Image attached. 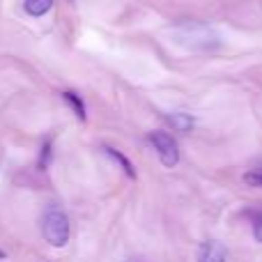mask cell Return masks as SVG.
Wrapping results in <instances>:
<instances>
[{"label":"cell","instance_id":"2","mask_svg":"<svg viewBox=\"0 0 262 262\" xmlns=\"http://www.w3.org/2000/svg\"><path fill=\"white\" fill-rule=\"evenodd\" d=\"M149 143L157 149L159 159H161V163L166 168H175L180 163V149H177V143L170 134H166V131H152L149 134Z\"/></svg>","mask_w":262,"mask_h":262},{"label":"cell","instance_id":"6","mask_svg":"<svg viewBox=\"0 0 262 262\" xmlns=\"http://www.w3.org/2000/svg\"><path fill=\"white\" fill-rule=\"evenodd\" d=\"M53 9V0H26V12L30 16H44Z\"/></svg>","mask_w":262,"mask_h":262},{"label":"cell","instance_id":"7","mask_svg":"<svg viewBox=\"0 0 262 262\" xmlns=\"http://www.w3.org/2000/svg\"><path fill=\"white\" fill-rule=\"evenodd\" d=\"M104 152H106V154H108V157H113V159H115V161H118V163H120V166H122V170H124V172H127V175L131 177V180H134V177H136V170H134V163H131V161H129V159H127V157H124V154H120V152H118V149H115V147H104Z\"/></svg>","mask_w":262,"mask_h":262},{"label":"cell","instance_id":"11","mask_svg":"<svg viewBox=\"0 0 262 262\" xmlns=\"http://www.w3.org/2000/svg\"><path fill=\"white\" fill-rule=\"evenodd\" d=\"M136 262H138V260H136Z\"/></svg>","mask_w":262,"mask_h":262},{"label":"cell","instance_id":"5","mask_svg":"<svg viewBox=\"0 0 262 262\" xmlns=\"http://www.w3.org/2000/svg\"><path fill=\"white\" fill-rule=\"evenodd\" d=\"M62 99L67 101V106H72L74 108V113H76V118L81 120V122H85L88 120V115H85V104H83V99L76 95V92H72V90H67V92H62Z\"/></svg>","mask_w":262,"mask_h":262},{"label":"cell","instance_id":"1","mask_svg":"<svg viewBox=\"0 0 262 262\" xmlns=\"http://www.w3.org/2000/svg\"><path fill=\"white\" fill-rule=\"evenodd\" d=\"M69 232H72V228H69V216L58 205L51 203L49 207L44 209V214H41V237H44L51 246L62 249L69 242Z\"/></svg>","mask_w":262,"mask_h":262},{"label":"cell","instance_id":"10","mask_svg":"<svg viewBox=\"0 0 262 262\" xmlns=\"http://www.w3.org/2000/svg\"><path fill=\"white\" fill-rule=\"evenodd\" d=\"M0 260H5V251H0Z\"/></svg>","mask_w":262,"mask_h":262},{"label":"cell","instance_id":"3","mask_svg":"<svg viewBox=\"0 0 262 262\" xmlns=\"http://www.w3.org/2000/svg\"><path fill=\"white\" fill-rule=\"evenodd\" d=\"M198 262H228L226 260V249H223L219 242H205L200 246V253H198Z\"/></svg>","mask_w":262,"mask_h":262},{"label":"cell","instance_id":"8","mask_svg":"<svg viewBox=\"0 0 262 262\" xmlns=\"http://www.w3.org/2000/svg\"><path fill=\"white\" fill-rule=\"evenodd\" d=\"M251 226H253V237L262 244V209L251 214Z\"/></svg>","mask_w":262,"mask_h":262},{"label":"cell","instance_id":"9","mask_svg":"<svg viewBox=\"0 0 262 262\" xmlns=\"http://www.w3.org/2000/svg\"><path fill=\"white\" fill-rule=\"evenodd\" d=\"M244 182L253 189H262V170H249L244 175Z\"/></svg>","mask_w":262,"mask_h":262},{"label":"cell","instance_id":"4","mask_svg":"<svg viewBox=\"0 0 262 262\" xmlns=\"http://www.w3.org/2000/svg\"><path fill=\"white\" fill-rule=\"evenodd\" d=\"M166 122L170 124L175 131L189 134V131L193 129L195 120H193V115H189V113H170V115H166Z\"/></svg>","mask_w":262,"mask_h":262}]
</instances>
